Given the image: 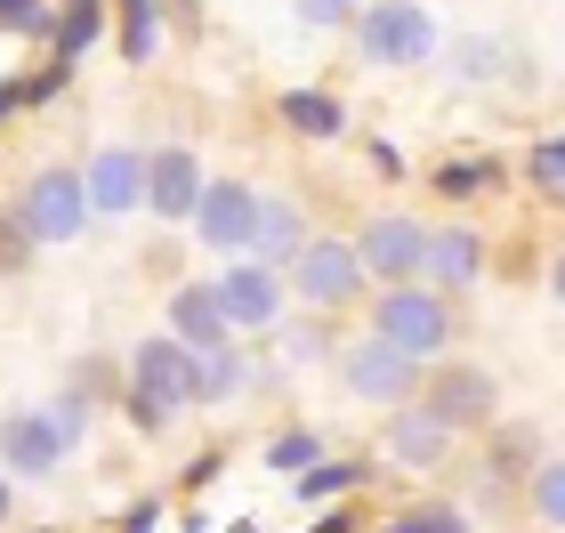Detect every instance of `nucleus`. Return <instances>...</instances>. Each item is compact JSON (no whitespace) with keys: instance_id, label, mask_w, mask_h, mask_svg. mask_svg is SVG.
I'll use <instances>...</instances> for the list:
<instances>
[{"instance_id":"1","label":"nucleus","mask_w":565,"mask_h":533,"mask_svg":"<svg viewBox=\"0 0 565 533\" xmlns=\"http://www.w3.org/2000/svg\"><path fill=\"white\" fill-rule=\"evenodd\" d=\"M364 332H380L404 355H420V364H445L452 340H460V299H445L436 284H380Z\"/></svg>"},{"instance_id":"4","label":"nucleus","mask_w":565,"mask_h":533,"mask_svg":"<svg viewBox=\"0 0 565 533\" xmlns=\"http://www.w3.org/2000/svg\"><path fill=\"white\" fill-rule=\"evenodd\" d=\"M17 218L33 226V243H41V250H65V243H82L89 226H97L89 178L73 170V162H41V170L17 186Z\"/></svg>"},{"instance_id":"41","label":"nucleus","mask_w":565,"mask_h":533,"mask_svg":"<svg viewBox=\"0 0 565 533\" xmlns=\"http://www.w3.org/2000/svg\"><path fill=\"white\" fill-rule=\"evenodd\" d=\"M307 533H372V518L355 510V501H331V510H316V525Z\"/></svg>"},{"instance_id":"7","label":"nucleus","mask_w":565,"mask_h":533,"mask_svg":"<svg viewBox=\"0 0 565 533\" xmlns=\"http://www.w3.org/2000/svg\"><path fill=\"white\" fill-rule=\"evenodd\" d=\"M355 259H364L372 291L380 284H420V267H428V218H413V211H372L364 226H355Z\"/></svg>"},{"instance_id":"43","label":"nucleus","mask_w":565,"mask_h":533,"mask_svg":"<svg viewBox=\"0 0 565 533\" xmlns=\"http://www.w3.org/2000/svg\"><path fill=\"white\" fill-rule=\"evenodd\" d=\"M218 525H226V518H211V510H202V501H194L186 518H178V533H218Z\"/></svg>"},{"instance_id":"33","label":"nucleus","mask_w":565,"mask_h":533,"mask_svg":"<svg viewBox=\"0 0 565 533\" xmlns=\"http://www.w3.org/2000/svg\"><path fill=\"white\" fill-rule=\"evenodd\" d=\"M33 259H41L33 226L17 218V202H0V275H33Z\"/></svg>"},{"instance_id":"25","label":"nucleus","mask_w":565,"mask_h":533,"mask_svg":"<svg viewBox=\"0 0 565 533\" xmlns=\"http://www.w3.org/2000/svg\"><path fill=\"white\" fill-rule=\"evenodd\" d=\"M501 178H509V170H501L493 154H452V162L428 170V186H436V202H484Z\"/></svg>"},{"instance_id":"13","label":"nucleus","mask_w":565,"mask_h":533,"mask_svg":"<svg viewBox=\"0 0 565 533\" xmlns=\"http://www.w3.org/2000/svg\"><path fill=\"white\" fill-rule=\"evenodd\" d=\"M452 445H460V437L428 413V404H396L388 428H380V461L404 469V477H436V469L452 461Z\"/></svg>"},{"instance_id":"21","label":"nucleus","mask_w":565,"mask_h":533,"mask_svg":"<svg viewBox=\"0 0 565 533\" xmlns=\"http://www.w3.org/2000/svg\"><path fill=\"white\" fill-rule=\"evenodd\" d=\"M307 235H316V226H307V202L267 194V202H259V243H250V259L282 275V267H291L299 250H307Z\"/></svg>"},{"instance_id":"6","label":"nucleus","mask_w":565,"mask_h":533,"mask_svg":"<svg viewBox=\"0 0 565 533\" xmlns=\"http://www.w3.org/2000/svg\"><path fill=\"white\" fill-rule=\"evenodd\" d=\"M420 404L452 428V437H484V428L501 420V380L484 364H469V355H445V364H428Z\"/></svg>"},{"instance_id":"9","label":"nucleus","mask_w":565,"mask_h":533,"mask_svg":"<svg viewBox=\"0 0 565 533\" xmlns=\"http://www.w3.org/2000/svg\"><path fill=\"white\" fill-rule=\"evenodd\" d=\"M73 445L65 428L49 420V404H17V413H0V469L17 477V486H49V477H65Z\"/></svg>"},{"instance_id":"10","label":"nucleus","mask_w":565,"mask_h":533,"mask_svg":"<svg viewBox=\"0 0 565 533\" xmlns=\"http://www.w3.org/2000/svg\"><path fill=\"white\" fill-rule=\"evenodd\" d=\"M211 284H218V299H226V316H235L243 340H267L275 323L291 316V284H282L275 267H259V259H226Z\"/></svg>"},{"instance_id":"20","label":"nucleus","mask_w":565,"mask_h":533,"mask_svg":"<svg viewBox=\"0 0 565 533\" xmlns=\"http://www.w3.org/2000/svg\"><path fill=\"white\" fill-rule=\"evenodd\" d=\"M267 348H275L282 372H307V364H340L348 340L331 332V316H307V308H299V316H282L275 332H267Z\"/></svg>"},{"instance_id":"32","label":"nucleus","mask_w":565,"mask_h":533,"mask_svg":"<svg viewBox=\"0 0 565 533\" xmlns=\"http://www.w3.org/2000/svg\"><path fill=\"white\" fill-rule=\"evenodd\" d=\"M525 178H533L550 202H565V130H550V138L525 146Z\"/></svg>"},{"instance_id":"26","label":"nucleus","mask_w":565,"mask_h":533,"mask_svg":"<svg viewBox=\"0 0 565 533\" xmlns=\"http://www.w3.org/2000/svg\"><path fill=\"white\" fill-rule=\"evenodd\" d=\"M372 533H477L460 501H404V510L372 518Z\"/></svg>"},{"instance_id":"3","label":"nucleus","mask_w":565,"mask_h":533,"mask_svg":"<svg viewBox=\"0 0 565 533\" xmlns=\"http://www.w3.org/2000/svg\"><path fill=\"white\" fill-rule=\"evenodd\" d=\"M348 41H355V57H364L372 73H413L428 65L436 49V17H428V0H364L348 24Z\"/></svg>"},{"instance_id":"29","label":"nucleus","mask_w":565,"mask_h":533,"mask_svg":"<svg viewBox=\"0 0 565 533\" xmlns=\"http://www.w3.org/2000/svg\"><path fill=\"white\" fill-rule=\"evenodd\" d=\"M65 388H82L89 404H121V388H130V364H121V355H82V364L65 372Z\"/></svg>"},{"instance_id":"18","label":"nucleus","mask_w":565,"mask_h":533,"mask_svg":"<svg viewBox=\"0 0 565 533\" xmlns=\"http://www.w3.org/2000/svg\"><path fill=\"white\" fill-rule=\"evenodd\" d=\"M259 364H267V348H211V355H194V404L202 413H226V404H243L250 388H259Z\"/></svg>"},{"instance_id":"19","label":"nucleus","mask_w":565,"mask_h":533,"mask_svg":"<svg viewBox=\"0 0 565 533\" xmlns=\"http://www.w3.org/2000/svg\"><path fill=\"white\" fill-rule=\"evenodd\" d=\"M533 469H542V428L501 413L493 428H484V461H477V477H484L493 493H509V486L525 493V477H533Z\"/></svg>"},{"instance_id":"12","label":"nucleus","mask_w":565,"mask_h":533,"mask_svg":"<svg viewBox=\"0 0 565 533\" xmlns=\"http://www.w3.org/2000/svg\"><path fill=\"white\" fill-rule=\"evenodd\" d=\"M202 162H194V146H146V218H162V226H194L202 211Z\"/></svg>"},{"instance_id":"48","label":"nucleus","mask_w":565,"mask_h":533,"mask_svg":"<svg viewBox=\"0 0 565 533\" xmlns=\"http://www.w3.org/2000/svg\"><path fill=\"white\" fill-rule=\"evenodd\" d=\"M24 533H49V525H24Z\"/></svg>"},{"instance_id":"37","label":"nucleus","mask_w":565,"mask_h":533,"mask_svg":"<svg viewBox=\"0 0 565 533\" xmlns=\"http://www.w3.org/2000/svg\"><path fill=\"white\" fill-rule=\"evenodd\" d=\"M226 461H235V452H226V445H202V452H194V461H186V469H178V493H211V486H218V477H226Z\"/></svg>"},{"instance_id":"46","label":"nucleus","mask_w":565,"mask_h":533,"mask_svg":"<svg viewBox=\"0 0 565 533\" xmlns=\"http://www.w3.org/2000/svg\"><path fill=\"white\" fill-rule=\"evenodd\" d=\"M9 518H17V477L0 469V525H9Z\"/></svg>"},{"instance_id":"22","label":"nucleus","mask_w":565,"mask_h":533,"mask_svg":"<svg viewBox=\"0 0 565 533\" xmlns=\"http://www.w3.org/2000/svg\"><path fill=\"white\" fill-rule=\"evenodd\" d=\"M170 41V0H114V49L121 65H153Z\"/></svg>"},{"instance_id":"35","label":"nucleus","mask_w":565,"mask_h":533,"mask_svg":"<svg viewBox=\"0 0 565 533\" xmlns=\"http://www.w3.org/2000/svg\"><path fill=\"white\" fill-rule=\"evenodd\" d=\"M73 73H82V65H57V57H41L33 73H24V106H57V97L73 89Z\"/></svg>"},{"instance_id":"38","label":"nucleus","mask_w":565,"mask_h":533,"mask_svg":"<svg viewBox=\"0 0 565 533\" xmlns=\"http://www.w3.org/2000/svg\"><path fill=\"white\" fill-rule=\"evenodd\" d=\"M121 420H130L138 437H162V428H170L178 413H170V404H153L146 388H121Z\"/></svg>"},{"instance_id":"24","label":"nucleus","mask_w":565,"mask_h":533,"mask_svg":"<svg viewBox=\"0 0 565 533\" xmlns=\"http://www.w3.org/2000/svg\"><path fill=\"white\" fill-rule=\"evenodd\" d=\"M106 33H114V0H65V9H57V33H49V57H57V65H82Z\"/></svg>"},{"instance_id":"14","label":"nucleus","mask_w":565,"mask_h":533,"mask_svg":"<svg viewBox=\"0 0 565 533\" xmlns=\"http://www.w3.org/2000/svg\"><path fill=\"white\" fill-rule=\"evenodd\" d=\"M121 364H130V388H146L153 404H170V413H194V348L178 332H146Z\"/></svg>"},{"instance_id":"30","label":"nucleus","mask_w":565,"mask_h":533,"mask_svg":"<svg viewBox=\"0 0 565 533\" xmlns=\"http://www.w3.org/2000/svg\"><path fill=\"white\" fill-rule=\"evenodd\" d=\"M525 510H533L542 533H565V461H542L525 477Z\"/></svg>"},{"instance_id":"36","label":"nucleus","mask_w":565,"mask_h":533,"mask_svg":"<svg viewBox=\"0 0 565 533\" xmlns=\"http://www.w3.org/2000/svg\"><path fill=\"white\" fill-rule=\"evenodd\" d=\"M49 420L65 428V445H82V437H89V420H97V404H89L82 388H57V396H49Z\"/></svg>"},{"instance_id":"23","label":"nucleus","mask_w":565,"mask_h":533,"mask_svg":"<svg viewBox=\"0 0 565 533\" xmlns=\"http://www.w3.org/2000/svg\"><path fill=\"white\" fill-rule=\"evenodd\" d=\"M380 469H388L380 452H372V461H331V452H323V461L307 469V477H291V493L307 501V510H331V501H355V493H364Z\"/></svg>"},{"instance_id":"44","label":"nucleus","mask_w":565,"mask_h":533,"mask_svg":"<svg viewBox=\"0 0 565 533\" xmlns=\"http://www.w3.org/2000/svg\"><path fill=\"white\" fill-rule=\"evenodd\" d=\"M542 275H550V299H557V308H565V243L550 250V267H542Z\"/></svg>"},{"instance_id":"2","label":"nucleus","mask_w":565,"mask_h":533,"mask_svg":"<svg viewBox=\"0 0 565 533\" xmlns=\"http://www.w3.org/2000/svg\"><path fill=\"white\" fill-rule=\"evenodd\" d=\"M282 284H291V308L307 316H348V308H364L372 299V275L364 259H355V235H307V250L291 267H282Z\"/></svg>"},{"instance_id":"27","label":"nucleus","mask_w":565,"mask_h":533,"mask_svg":"<svg viewBox=\"0 0 565 533\" xmlns=\"http://www.w3.org/2000/svg\"><path fill=\"white\" fill-rule=\"evenodd\" d=\"M452 82H469V89H484V82H501V65H509V49L493 41V33H460L452 49Z\"/></svg>"},{"instance_id":"39","label":"nucleus","mask_w":565,"mask_h":533,"mask_svg":"<svg viewBox=\"0 0 565 533\" xmlns=\"http://www.w3.org/2000/svg\"><path fill=\"white\" fill-rule=\"evenodd\" d=\"M162 518H170V493H138L130 510L114 518V533H162Z\"/></svg>"},{"instance_id":"15","label":"nucleus","mask_w":565,"mask_h":533,"mask_svg":"<svg viewBox=\"0 0 565 533\" xmlns=\"http://www.w3.org/2000/svg\"><path fill=\"white\" fill-rule=\"evenodd\" d=\"M82 178H89L97 218H138V211H146V146L106 138V146H97V154L82 162Z\"/></svg>"},{"instance_id":"34","label":"nucleus","mask_w":565,"mask_h":533,"mask_svg":"<svg viewBox=\"0 0 565 533\" xmlns=\"http://www.w3.org/2000/svg\"><path fill=\"white\" fill-rule=\"evenodd\" d=\"M355 9H364V0H291V17L307 24V33H348Z\"/></svg>"},{"instance_id":"47","label":"nucleus","mask_w":565,"mask_h":533,"mask_svg":"<svg viewBox=\"0 0 565 533\" xmlns=\"http://www.w3.org/2000/svg\"><path fill=\"white\" fill-rule=\"evenodd\" d=\"M218 533H267V525H259V518H226Z\"/></svg>"},{"instance_id":"31","label":"nucleus","mask_w":565,"mask_h":533,"mask_svg":"<svg viewBox=\"0 0 565 533\" xmlns=\"http://www.w3.org/2000/svg\"><path fill=\"white\" fill-rule=\"evenodd\" d=\"M57 9H65V0H0V33L49 49V33H57Z\"/></svg>"},{"instance_id":"11","label":"nucleus","mask_w":565,"mask_h":533,"mask_svg":"<svg viewBox=\"0 0 565 533\" xmlns=\"http://www.w3.org/2000/svg\"><path fill=\"white\" fill-rule=\"evenodd\" d=\"M484 275H493V235L469 218H445V226H428V267H420V284H436L445 299H469Z\"/></svg>"},{"instance_id":"42","label":"nucleus","mask_w":565,"mask_h":533,"mask_svg":"<svg viewBox=\"0 0 565 533\" xmlns=\"http://www.w3.org/2000/svg\"><path fill=\"white\" fill-rule=\"evenodd\" d=\"M24 114V82H17V73H0V121H17Z\"/></svg>"},{"instance_id":"40","label":"nucleus","mask_w":565,"mask_h":533,"mask_svg":"<svg viewBox=\"0 0 565 533\" xmlns=\"http://www.w3.org/2000/svg\"><path fill=\"white\" fill-rule=\"evenodd\" d=\"M364 162L388 178V186H404V178H413V162H404V146H396V138H372V146H364Z\"/></svg>"},{"instance_id":"16","label":"nucleus","mask_w":565,"mask_h":533,"mask_svg":"<svg viewBox=\"0 0 565 533\" xmlns=\"http://www.w3.org/2000/svg\"><path fill=\"white\" fill-rule=\"evenodd\" d=\"M170 332L186 340L194 355H211V348H235L243 332H235V316H226V299H218V284H202V275H186V284H170Z\"/></svg>"},{"instance_id":"28","label":"nucleus","mask_w":565,"mask_h":533,"mask_svg":"<svg viewBox=\"0 0 565 533\" xmlns=\"http://www.w3.org/2000/svg\"><path fill=\"white\" fill-rule=\"evenodd\" d=\"M259 461H267L275 477H307V469L323 461V437H316V428H299V420H291V428H275V437L259 445Z\"/></svg>"},{"instance_id":"5","label":"nucleus","mask_w":565,"mask_h":533,"mask_svg":"<svg viewBox=\"0 0 565 533\" xmlns=\"http://www.w3.org/2000/svg\"><path fill=\"white\" fill-rule=\"evenodd\" d=\"M340 388L355 396V404H372V413H396V404H420V380H428V364L420 355H404V348H388L380 332H364V340H348L340 348Z\"/></svg>"},{"instance_id":"17","label":"nucleus","mask_w":565,"mask_h":533,"mask_svg":"<svg viewBox=\"0 0 565 533\" xmlns=\"http://www.w3.org/2000/svg\"><path fill=\"white\" fill-rule=\"evenodd\" d=\"M275 121L299 146H340L348 138V97L323 89V82H291V89H275Z\"/></svg>"},{"instance_id":"8","label":"nucleus","mask_w":565,"mask_h":533,"mask_svg":"<svg viewBox=\"0 0 565 533\" xmlns=\"http://www.w3.org/2000/svg\"><path fill=\"white\" fill-rule=\"evenodd\" d=\"M259 202H267V194L250 186V178H211L186 235H194L202 250H218V259H250V243H259Z\"/></svg>"},{"instance_id":"45","label":"nucleus","mask_w":565,"mask_h":533,"mask_svg":"<svg viewBox=\"0 0 565 533\" xmlns=\"http://www.w3.org/2000/svg\"><path fill=\"white\" fill-rule=\"evenodd\" d=\"M170 24H186V33H202V0H170Z\"/></svg>"}]
</instances>
